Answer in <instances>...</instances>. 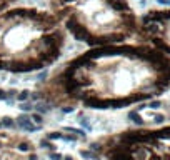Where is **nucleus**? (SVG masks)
<instances>
[{"instance_id": "1", "label": "nucleus", "mask_w": 170, "mask_h": 160, "mask_svg": "<svg viewBox=\"0 0 170 160\" xmlns=\"http://www.w3.org/2000/svg\"><path fill=\"white\" fill-rule=\"evenodd\" d=\"M170 90V57L140 42L88 47L35 85L30 100L50 109L120 110Z\"/></svg>"}, {"instance_id": "2", "label": "nucleus", "mask_w": 170, "mask_h": 160, "mask_svg": "<svg viewBox=\"0 0 170 160\" xmlns=\"http://www.w3.org/2000/svg\"><path fill=\"white\" fill-rule=\"evenodd\" d=\"M68 33L50 10L15 7L0 14V72L32 73L55 65Z\"/></svg>"}, {"instance_id": "3", "label": "nucleus", "mask_w": 170, "mask_h": 160, "mask_svg": "<svg viewBox=\"0 0 170 160\" xmlns=\"http://www.w3.org/2000/svg\"><path fill=\"white\" fill-rule=\"evenodd\" d=\"M48 10L87 47L137 42L140 15L130 0H48Z\"/></svg>"}, {"instance_id": "4", "label": "nucleus", "mask_w": 170, "mask_h": 160, "mask_svg": "<svg viewBox=\"0 0 170 160\" xmlns=\"http://www.w3.org/2000/svg\"><path fill=\"white\" fill-rule=\"evenodd\" d=\"M88 149L100 160H170V124L100 135Z\"/></svg>"}, {"instance_id": "5", "label": "nucleus", "mask_w": 170, "mask_h": 160, "mask_svg": "<svg viewBox=\"0 0 170 160\" xmlns=\"http://www.w3.org/2000/svg\"><path fill=\"white\" fill-rule=\"evenodd\" d=\"M137 42L152 45L170 57V9H150L142 14Z\"/></svg>"}, {"instance_id": "6", "label": "nucleus", "mask_w": 170, "mask_h": 160, "mask_svg": "<svg viewBox=\"0 0 170 160\" xmlns=\"http://www.w3.org/2000/svg\"><path fill=\"white\" fill-rule=\"evenodd\" d=\"M15 124L18 129H22L23 132H27V134H33V132H37V130H40L42 127L40 125H37L32 122L30 119V114H20L18 117L15 119Z\"/></svg>"}, {"instance_id": "7", "label": "nucleus", "mask_w": 170, "mask_h": 160, "mask_svg": "<svg viewBox=\"0 0 170 160\" xmlns=\"http://www.w3.org/2000/svg\"><path fill=\"white\" fill-rule=\"evenodd\" d=\"M33 110H35L37 114H40V115H45L47 112H50V107H48V105H47L45 102H40V100H38V102H35L33 103Z\"/></svg>"}, {"instance_id": "8", "label": "nucleus", "mask_w": 170, "mask_h": 160, "mask_svg": "<svg viewBox=\"0 0 170 160\" xmlns=\"http://www.w3.org/2000/svg\"><path fill=\"white\" fill-rule=\"evenodd\" d=\"M2 120V129H15L17 124H15V119H12V117H4Z\"/></svg>"}, {"instance_id": "9", "label": "nucleus", "mask_w": 170, "mask_h": 160, "mask_svg": "<svg viewBox=\"0 0 170 160\" xmlns=\"http://www.w3.org/2000/svg\"><path fill=\"white\" fill-rule=\"evenodd\" d=\"M30 97H32V92L30 90H20V92L17 93V100H18V102H28V100H30Z\"/></svg>"}, {"instance_id": "10", "label": "nucleus", "mask_w": 170, "mask_h": 160, "mask_svg": "<svg viewBox=\"0 0 170 160\" xmlns=\"http://www.w3.org/2000/svg\"><path fill=\"white\" fill-rule=\"evenodd\" d=\"M18 109H20L23 114H28V112L33 110V103H32V100H28V102H18Z\"/></svg>"}, {"instance_id": "11", "label": "nucleus", "mask_w": 170, "mask_h": 160, "mask_svg": "<svg viewBox=\"0 0 170 160\" xmlns=\"http://www.w3.org/2000/svg\"><path fill=\"white\" fill-rule=\"evenodd\" d=\"M30 119H32V122L33 124H37V125H43V115H40V114H37V112H33V114H30Z\"/></svg>"}, {"instance_id": "12", "label": "nucleus", "mask_w": 170, "mask_h": 160, "mask_svg": "<svg viewBox=\"0 0 170 160\" xmlns=\"http://www.w3.org/2000/svg\"><path fill=\"white\" fill-rule=\"evenodd\" d=\"M157 4L162 5V9H170V0H157Z\"/></svg>"}, {"instance_id": "13", "label": "nucleus", "mask_w": 170, "mask_h": 160, "mask_svg": "<svg viewBox=\"0 0 170 160\" xmlns=\"http://www.w3.org/2000/svg\"><path fill=\"white\" fill-rule=\"evenodd\" d=\"M7 98H9V95H7V90L0 88V100H7Z\"/></svg>"}, {"instance_id": "14", "label": "nucleus", "mask_w": 170, "mask_h": 160, "mask_svg": "<svg viewBox=\"0 0 170 160\" xmlns=\"http://www.w3.org/2000/svg\"><path fill=\"white\" fill-rule=\"evenodd\" d=\"M62 160H73V157H70V155H63Z\"/></svg>"}, {"instance_id": "15", "label": "nucleus", "mask_w": 170, "mask_h": 160, "mask_svg": "<svg viewBox=\"0 0 170 160\" xmlns=\"http://www.w3.org/2000/svg\"><path fill=\"white\" fill-rule=\"evenodd\" d=\"M0 129H2V120H0Z\"/></svg>"}]
</instances>
